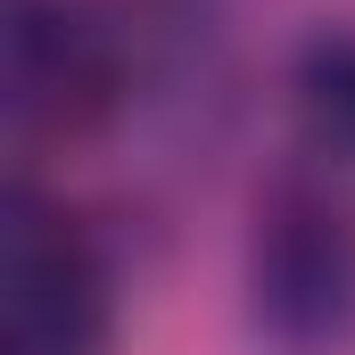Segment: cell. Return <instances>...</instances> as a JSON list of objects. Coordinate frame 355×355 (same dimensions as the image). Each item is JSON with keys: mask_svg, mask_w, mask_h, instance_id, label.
<instances>
[{"mask_svg": "<svg viewBox=\"0 0 355 355\" xmlns=\"http://www.w3.org/2000/svg\"><path fill=\"white\" fill-rule=\"evenodd\" d=\"M0 306L17 355H91L107 339V272L91 240L42 198H8L0 223Z\"/></svg>", "mask_w": 355, "mask_h": 355, "instance_id": "7a4b0ae2", "label": "cell"}, {"mask_svg": "<svg viewBox=\"0 0 355 355\" xmlns=\"http://www.w3.org/2000/svg\"><path fill=\"white\" fill-rule=\"evenodd\" d=\"M248 289H257V322L281 347L347 339L355 331V207L314 182H281L257 207Z\"/></svg>", "mask_w": 355, "mask_h": 355, "instance_id": "6da1fadb", "label": "cell"}, {"mask_svg": "<svg viewBox=\"0 0 355 355\" xmlns=\"http://www.w3.org/2000/svg\"><path fill=\"white\" fill-rule=\"evenodd\" d=\"M297 116L331 157H355V33H314L297 50Z\"/></svg>", "mask_w": 355, "mask_h": 355, "instance_id": "277c9868", "label": "cell"}, {"mask_svg": "<svg viewBox=\"0 0 355 355\" xmlns=\"http://www.w3.org/2000/svg\"><path fill=\"white\" fill-rule=\"evenodd\" d=\"M0 75H8V107L25 124L83 132L124 91V50H116L107 17L83 0H17L8 42H0Z\"/></svg>", "mask_w": 355, "mask_h": 355, "instance_id": "3957f363", "label": "cell"}]
</instances>
